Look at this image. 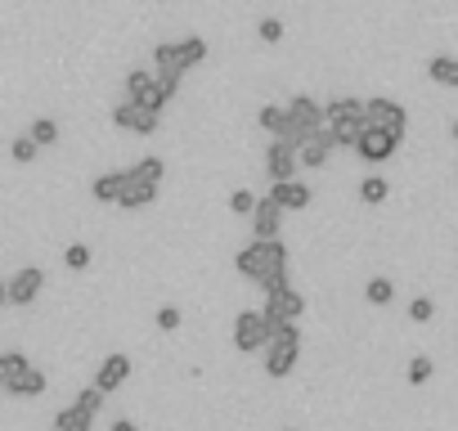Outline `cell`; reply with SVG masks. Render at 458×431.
Here are the masks:
<instances>
[{
	"label": "cell",
	"instance_id": "e0dca14e",
	"mask_svg": "<svg viewBox=\"0 0 458 431\" xmlns=\"http://www.w3.org/2000/svg\"><path fill=\"white\" fill-rule=\"evenodd\" d=\"M270 198H275L284 211H306V207L315 202V193H310L306 180H275V184H270Z\"/></svg>",
	"mask_w": 458,
	"mask_h": 431
},
{
	"label": "cell",
	"instance_id": "484cf974",
	"mask_svg": "<svg viewBox=\"0 0 458 431\" xmlns=\"http://www.w3.org/2000/svg\"><path fill=\"white\" fill-rule=\"evenodd\" d=\"M28 135L37 139V148H50V144H59V122H55V117H37V122L28 126Z\"/></svg>",
	"mask_w": 458,
	"mask_h": 431
},
{
	"label": "cell",
	"instance_id": "603a6c76",
	"mask_svg": "<svg viewBox=\"0 0 458 431\" xmlns=\"http://www.w3.org/2000/svg\"><path fill=\"white\" fill-rule=\"evenodd\" d=\"M364 301H369V306H391V301H395V283H391L386 275H373V279L364 283Z\"/></svg>",
	"mask_w": 458,
	"mask_h": 431
},
{
	"label": "cell",
	"instance_id": "7402d4cb",
	"mask_svg": "<svg viewBox=\"0 0 458 431\" xmlns=\"http://www.w3.org/2000/svg\"><path fill=\"white\" fill-rule=\"evenodd\" d=\"M386 198H391L386 175H377V171H373V175H364V180H360V202H364V207H382Z\"/></svg>",
	"mask_w": 458,
	"mask_h": 431
},
{
	"label": "cell",
	"instance_id": "9a60e30c",
	"mask_svg": "<svg viewBox=\"0 0 458 431\" xmlns=\"http://www.w3.org/2000/svg\"><path fill=\"white\" fill-rule=\"evenodd\" d=\"M333 148H337V139H333V131L324 126L315 139H306V144L297 148V162H301V171H324V162L333 157Z\"/></svg>",
	"mask_w": 458,
	"mask_h": 431
},
{
	"label": "cell",
	"instance_id": "1f68e13d",
	"mask_svg": "<svg viewBox=\"0 0 458 431\" xmlns=\"http://www.w3.org/2000/svg\"><path fill=\"white\" fill-rule=\"evenodd\" d=\"M431 315H436V301L431 297H413L409 301V319L413 324H431Z\"/></svg>",
	"mask_w": 458,
	"mask_h": 431
},
{
	"label": "cell",
	"instance_id": "ffe728a7",
	"mask_svg": "<svg viewBox=\"0 0 458 431\" xmlns=\"http://www.w3.org/2000/svg\"><path fill=\"white\" fill-rule=\"evenodd\" d=\"M122 175H126V171H104V175H95V180H90V198L104 202V207L117 202V193H122Z\"/></svg>",
	"mask_w": 458,
	"mask_h": 431
},
{
	"label": "cell",
	"instance_id": "d6986e66",
	"mask_svg": "<svg viewBox=\"0 0 458 431\" xmlns=\"http://www.w3.org/2000/svg\"><path fill=\"white\" fill-rule=\"evenodd\" d=\"M427 77H431L436 86L458 90V59H454V55H431V59H427Z\"/></svg>",
	"mask_w": 458,
	"mask_h": 431
},
{
	"label": "cell",
	"instance_id": "e575fe53",
	"mask_svg": "<svg viewBox=\"0 0 458 431\" xmlns=\"http://www.w3.org/2000/svg\"><path fill=\"white\" fill-rule=\"evenodd\" d=\"M113 431H140V427H135L131 418H113Z\"/></svg>",
	"mask_w": 458,
	"mask_h": 431
},
{
	"label": "cell",
	"instance_id": "f546056e",
	"mask_svg": "<svg viewBox=\"0 0 458 431\" xmlns=\"http://www.w3.org/2000/svg\"><path fill=\"white\" fill-rule=\"evenodd\" d=\"M252 207H257L252 189H234V193H229V211H234V216H252Z\"/></svg>",
	"mask_w": 458,
	"mask_h": 431
},
{
	"label": "cell",
	"instance_id": "ac0fdd59",
	"mask_svg": "<svg viewBox=\"0 0 458 431\" xmlns=\"http://www.w3.org/2000/svg\"><path fill=\"white\" fill-rule=\"evenodd\" d=\"M328 131H333L337 148H355V139H360V131H364V113H351V117H333V122H328Z\"/></svg>",
	"mask_w": 458,
	"mask_h": 431
},
{
	"label": "cell",
	"instance_id": "ba28073f",
	"mask_svg": "<svg viewBox=\"0 0 458 431\" xmlns=\"http://www.w3.org/2000/svg\"><path fill=\"white\" fill-rule=\"evenodd\" d=\"M395 148H400V139H395L391 131H382V126H369V122H364V131H360V139H355V153H360L369 166L391 162V157H395Z\"/></svg>",
	"mask_w": 458,
	"mask_h": 431
},
{
	"label": "cell",
	"instance_id": "74e56055",
	"mask_svg": "<svg viewBox=\"0 0 458 431\" xmlns=\"http://www.w3.org/2000/svg\"><path fill=\"white\" fill-rule=\"evenodd\" d=\"M284 431H297V427H284Z\"/></svg>",
	"mask_w": 458,
	"mask_h": 431
},
{
	"label": "cell",
	"instance_id": "f35d334b",
	"mask_svg": "<svg viewBox=\"0 0 458 431\" xmlns=\"http://www.w3.org/2000/svg\"><path fill=\"white\" fill-rule=\"evenodd\" d=\"M0 382H5V373H0Z\"/></svg>",
	"mask_w": 458,
	"mask_h": 431
},
{
	"label": "cell",
	"instance_id": "d4e9b609",
	"mask_svg": "<svg viewBox=\"0 0 458 431\" xmlns=\"http://www.w3.org/2000/svg\"><path fill=\"white\" fill-rule=\"evenodd\" d=\"M284 122H288V108H284V104H266V108L257 113V126H261L266 135H279Z\"/></svg>",
	"mask_w": 458,
	"mask_h": 431
},
{
	"label": "cell",
	"instance_id": "277c9868",
	"mask_svg": "<svg viewBox=\"0 0 458 431\" xmlns=\"http://www.w3.org/2000/svg\"><path fill=\"white\" fill-rule=\"evenodd\" d=\"M207 59V41L202 37H180V41H162L153 50V72H189Z\"/></svg>",
	"mask_w": 458,
	"mask_h": 431
},
{
	"label": "cell",
	"instance_id": "44dd1931",
	"mask_svg": "<svg viewBox=\"0 0 458 431\" xmlns=\"http://www.w3.org/2000/svg\"><path fill=\"white\" fill-rule=\"evenodd\" d=\"M90 422H95V413H86L77 400H72L68 409L55 413V431H90Z\"/></svg>",
	"mask_w": 458,
	"mask_h": 431
},
{
	"label": "cell",
	"instance_id": "6da1fadb",
	"mask_svg": "<svg viewBox=\"0 0 458 431\" xmlns=\"http://www.w3.org/2000/svg\"><path fill=\"white\" fill-rule=\"evenodd\" d=\"M288 243L284 239H252L239 257H234V270L248 279V283H257L261 292H270V288H279V283H288Z\"/></svg>",
	"mask_w": 458,
	"mask_h": 431
},
{
	"label": "cell",
	"instance_id": "5b68a950",
	"mask_svg": "<svg viewBox=\"0 0 458 431\" xmlns=\"http://www.w3.org/2000/svg\"><path fill=\"white\" fill-rule=\"evenodd\" d=\"M270 319H266V310H239L234 315V351L239 355H261L266 351V342H270Z\"/></svg>",
	"mask_w": 458,
	"mask_h": 431
},
{
	"label": "cell",
	"instance_id": "4dcf8cb0",
	"mask_svg": "<svg viewBox=\"0 0 458 431\" xmlns=\"http://www.w3.org/2000/svg\"><path fill=\"white\" fill-rule=\"evenodd\" d=\"M257 37H261L266 46H279V41H284V19H261V23H257Z\"/></svg>",
	"mask_w": 458,
	"mask_h": 431
},
{
	"label": "cell",
	"instance_id": "5bb4252c",
	"mask_svg": "<svg viewBox=\"0 0 458 431\" xmlns=\"http://www.w3.org/2000/svg\"><path fill=\"white\" fill-rule=\"evenodd\" d=\"M131 368H135V364H131V355H122V351H117V355H108V359L95 368V386H99L104 395H113L117 386H126V382H131Z\"/></svg>",
	"mask_w": 458,
	"mask_h": 431
},
{
	"label": "cell",
	"instance_id": "4316f807",
	"mask_svg": "<svg viewBox=\"0 0 458 431\" xmlns=\"http://www.w3.org/2000/svg\"><path fill=\"white\" fill-rule=\"evenodd\" d=\"M431 373H436V364H431L427 355H413V359H409V368H404L409 386H427V382H431Z\"/></svg>",
	"mask_w": 458,
	"mask_h": 431
},
{
	"label": "cell",
	"instance_id": "4fadbf2b",
	"mask_svg": "<svg viewBox=\"0 0 458 431\" xmlns=\"http://www.w3.org/2000/svg\"><path fill=\"white\" fill-rule=\"evenodd\" d=\"M46 288V270L41 266H23L14 279H10V306H32Z\"/></svg>",
	"mask_w": 458,
	"mask_h": 431
},
{
	"label": "cell",
	"instance_id": "f1b7e54d",
	"mask_svg": "<svg viewBox=\"0 0 458 431\" xmlns=\"http://www.w3.org/2000/svg\"><path fill=\"white\" fill-rule=\"evenodd\" d=\"M10 157H14L19 166L37 162V139H32V135H19V139H10Z\"/></svg>",
	"mask_w": 458,
	"mask_h": 431
},
{
	"label": "cell",
	"instance_id": "7a4b0ae2",
	"mask_svg": "<svg viewBox=\"0 0 458 431\" xmlns=\"http://www.w3.org/2000/svg\"><path fill=\"white\" fill-rule=\"evenodd\" d=\"M162 175H166V162L162 157H140L126 175H122V193H117V207L122 211H144L157 202V189H162Z\"/></svg>",
	"mask_w": 458,
	"mask_h": 431
},
{
	"label": "cell",
	"instance_id": "8d00e7d4",
	"mask_svg": "<svg viewBox=\"0 0 458 431\" xmlns=\"http://www.w3.org/2000/svg\"><path fill=\"white\" fill-rule=\"evenodd\" d=\"M449 135H454V139H458V122H454V126H449Z\"/></svg>",
	"mask_w": 458,
	"mask_h": 431
},
{
	"label": "cell",
	"instance_id": "cb8c5ba5",
	"mask_svg": "<svg viewBox=\"0 0 458 431\" xmlns=\"http://www.w3.org/2000/svg\"><path fill=\"white\" fill-rule=\"evenodd\" d=\"M351 113H364V99H355V95H337V99L324 104V122H333V117H351Z\"/></svg>",
	"mask_w": 458,
	"mask_h": 431
},
{
	"label": "cell",
	"instance_id": "83f0119b",
	"mask_svg": "<svg viewBox=\"0 0 458 431\" xmlns=\"http://www.w3.org/2000/svg\"><path fill=\"white\" fill-rule=\"evenodd\" d=\"M90 261H95V252H90L86 243H68V248H64V266H68V270H90Z\"/></svg>",
	"mask_w": 458,
	"mask_h": 431
},
{
	"label": "cell",
	"instance_id": "2e32d148",
	"mask_svg": "<svg viewBox=\"0 0 458 431\" xmlns=\"http://www.w3.org/2000/svg\"><path fill=\"white\" fill-rule=\"evenodd\" d=\"M266 171H270V180H297V171H301L297 148L284 144V139H275V144L266 148Z\"/></svg>",
	"mask_w": 458,
	"mask_h": 431
},
{
	"label": "cell",
	"instance_id": "9c48e42d",
	"mask_svg": "<svg viewBox=\"0 0 458 431\" xmlns=\"http://www.w3.org/2000/svg\"><path fill=\"white\" fill-rule=\"evenodd\" d=\"M261 310H266V319H270V324L301 319V315H306V297H301L293 283H279V288H270V292H266V306H261Z\"/></svg>",
	"mask_w": 458,
	"mask_h": 431
},
{
	"label": "cell",
	"instance_id": "d590c367",
	"mask_svg": "<svg viewBox=\"0 0 458 431\" xmlns=\"http://www.w3.org/2000/svg\"><path fill=\"white\" fill-rule=\"evenodd\" d=\"M0 306H10V279H0Z\"/></svg>",
	"mask_w": 458,
	"mask_h": 431
},
{
	"label": "cell",
	"instance_id": "8992f818",
	"mask_svg": "<svg viewBox=\"0 0 458 431\" xmlns=\"http://www.w3.org/2000/svg\"><path fill=\"white\" fill-rule=\"evenodd\" d=\"M126 99H131L135 108H148V113H162V108L171 104V95L162 90L157 72H148V68H131V72H126Z\"/></svg>",
	"mask_w": 458,
	"mask_h": 431
},
{
	"label": "cell",
	"instance_id": "7c38bea8",
	"mask_svg": "<svg viewBox=\"0 0 458 431\" xmlns=\"http://www.w3.org/2000/svg\"><path fill=\"white\" fill-rule=\"evenodd\" d=\"M108 117H113V126H117V131H131V135H153V131L162 126V113L135 108L131 99H126V104H117V108H113Z\"/></svg>",
	"mask_w": 458,
	"mask_h": 431
},
{
	"label": "cell",
	"instance_id": "30bf717a",
	"mask_svg": "<svg viewBox=\"0 0 458 431\" xmlns=\"http://www.w3.org/2000/svg\"><path fill=\"white\" fill-rule=\"evenodd\" d=\"M46 386H50V377L28 359L23 368H14V373H5V382H0V391L5 395H14V400H32V395H46Z\"/></svg>",
	"mask_w": 458,
	"mask_h": 431
},
{
	"label": "cell",
	"instance_id": "52a82bcc",
	"mask_svg": "<svg viewBox=\"0 0 458 431\" xmlns=\"http://www.w3.org/2000/svg\"><path fill=\"white\" fill-rule=\"evenodd\" d=\"M364 122H369V126H382V131H391V135L404 144V131H409V108H404L400 99L373 95V99H364Z\"/></svg>",
	"mask_w": 458,
	"mask_h": 431
},
{
	"label": "cell",
	"instance_id": "836d02e7",
	"mask_svg": "<svg viewBox=\"0 0 458 431\" xmlns=\"http://www.w3.org/2000/svg\"><path fill=\"white\" fill-rule=\"evenodd\" d=\"M157 328H162V333H175V328H180V306H162V310H157Z\"/></svg>",
	"mask_w": 458,
	"mask_h": 431
},
{
	"label": "cell",
	"instance_id": "8fae6325",
	"mask_svg": "<svg viewBox=\"0 0 458 431\" xmlns=\"http://www.w3.org/2000/svg\"><path fill=\"white\" fill-rule=\"evenodd\" d=\"M284 207L266 193V198H257V207H252V216H248V221H252V239H279L284 234Z\"/></svg>",
	"mask_w": 458,
	"mask_h": 431
},
{
	"label": "cell",
	"instance_id": "3957f363",
	"mask_svg": "<svg viewBox=\"0 0 458 431\" xmlns=\"http://www.w3.org/2000/svg\"><path fill=\"white\" fill-rule=\"evenodd\" d=\"M261 355H266V373H270V377H288V373L297 368V359H301V324H297V319L275 324Z\"/></svg>",
	"mask_w": 458,
	"mask_h": 431
},
{
	"label": "cell",
	"instance_id": "d6a6232c",
	"mask_svg": "<svg viewBox=\"0 0 458 431\" xmlns=\"http://www.w3.org/2000/svg\"><path fill=\"white\" fill-rule=\"evenodd\" d=\"M77 404H81L86 413H99V409H104V391H99V386L90 382L86 391H77Z\"/></svg>",
	"mask_w": 458,
	"mask_h": 431
}]
</instances>
